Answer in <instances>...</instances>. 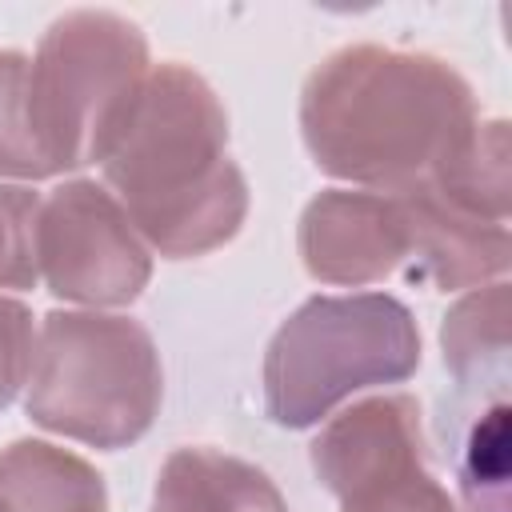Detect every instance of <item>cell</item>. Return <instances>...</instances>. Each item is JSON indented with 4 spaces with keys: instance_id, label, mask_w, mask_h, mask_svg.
Listing matches in <instances>:
<instances>
[{
    "instance_id": "cell-1",
    "label": "cell",
    "mask_w": 512,
    "mask_h": 512,
    "mask_svg": "<svg viewBox=\"0 0 512 512\" xmlns=\"http://www.w3.org/2000/svg\"><path fill=\"white\" fill-rule=\"evenodd\" d=\"M472 84L432 52L348 44L300 88V136L320 172L364 192L428 180L476 128Z\"/></svg>"
},
{
    "instance_id": "cell-2",
    "label": "cell",
    "mask_w": 512,
    "mask_h": 512,
    "mask_svg": "<svg viewBox=\"0 0 512 512\" xmlns=\"http://www.w3.org/2000/svg\"><path fill=\"white\" fill-rule=\"evenodd\" d=\"M100 172L148 252L168 260L224 248L248 216V180L228 156V112L180 60L148 68Z\"/></svg>"
},
{
    "instance_id": "cell-3",
    "label": "cell",
    "mask_w": 512,
    "mask_h": 512,
    "mask_svg": "<svg viewBox=\"0 0 512 512\" xmlns=\"http://www.w3.org/2000/svg\"><path fill=\"white\" fill-rule=\"evenodd\" d=\"M164 400L152 332L116 312H48L36 332L24 412L44 432L88 448L136 444Z\"/></svg>"
},
{
    "instance_id": "cell-4",
    "label": "cell",
    "mask_w": 512,
    "mask_h": 512,
    "mask_svg": "<svg viewBox=\"0 0 512 512\" xmlns=\"http://www.w3.org/2000/svg\"><path fill=\"white\" fill-rule=\"evenodd\" d=\"M420 368V328L388 292L312 296L268 340L264 412L280 428H312L332 408Z\"/></svg>"
},
{
    "instance_id": "cell-5",
    "label": "cell",
    "mask_w": 512,
    "mask_h": 512,
    "mask_svg": "<svg viewBox=\"0 0 512 512\" xmlns=\"http://www.w3.org/2000/svg\"><path fill=\"white\" fill-rule=\"evenodd\" d=\"M144 32L104 8L56 16L28 64V104L52 176L100 164L148 76Z\"/></svg>"
},
{
    "instance_id": "cell-6",
    "label": "cell",
    "mask_w": 512,
    "mask_h": 512,
    "mask_svg": "<svg viewBox=\"0 0 512 512\" xmlns=\"http://www.w3.org/2000/svg\"><path fill=\"white\" fill-rule=\"evenodd\" d=\"M36 268L52 296L100 312L148 288L152 252L104 184L64 180L40 200Z\"/></svg>"
},
{
    "instance_id": "cell-7",
    "label": "cell",
    "mask_w": 512,
    "mask_h": 512,
    "mask_svg": "<svg viewBox=\"0 0 512 512\" xmlns=\"http://www.w3.org/2000/svg\"><path fill=\"white\" fill-rule=\"evenodd\" d=\"M296 248L312 280L364 288L408 264L404 212L392 192L324 188L300 212Z\"/></svg>"
},
{
    "instance_id": "cell-8",
    "label": "cell",
    "mask_w": 512,
    "mask_h": 512,
    "mask_svg": "<svg viewBox=\"0 0 512 512\" xmlns=\"http://www.w3.org/2000/svg\"><path fill=\"white\" fill-rule=\"evenodd\" d=\"M308 460L336 500L424 472L428 452L420 400L408 392H380L340 408L308 444Z\"/></svg>"
},
{
    "instance_id": "cell-9",
    "label": "cell",
    "mask_w": 512,
    "mask_h": 512,
    "mask_svg": "<svg viewBox=\"0 0 512 512\" xmlns=\"http://www.w3.org/2000/svg\"><path fill=\"white\" fill-rule=\"evenodd\" d=\"M404 228H408V268L416 280L460 292L492 284L512 264V236L508 224H492L460 204H452L444 192H436L428 180L392 192Z\"/></svg>"
},
{
    "instance_id": "cell-10",
    "label": "cell",
    "mask_w": 512,
    "mask_h": 512,
    "mask_svg": "<svg viewBox=\"0 0 512 512\" xmlns=\"http://www.w3.org/2000/svg\"><path fill=\"white\" fill-rule=\"evenodd\" d=\"M152 512H288L276 480L220 448H176L152 488Z\"/></svg>"
},
{
    "instance_id": "cell-11",
    "label": "cell",
    "mask_w": 512,
    "mask_h": 512,
    "mask_svg": "<svg viewBox=\"0 0 512 512\" xmlns=\"http://www.w3.org/2000/svg\"><path fill=\"white\" fill-rule=\"evenodd\" d=\"M0 512H108L104 476L48 440L0 448Z\"/></svg>"
},
{
    "instance_id": "cell-12",
    "label": "cell",
    "mask_w": 512,
    "mask_h": 512,
    "mask_svg": "<svg viewBox=\"0 0 512 512\" xmlns=\"http://www.w3.org/2000/svg\"><path fill=\"white\" fill-rule=\"evenodd\" d=\"M508 120H476V128L460 140V148L428 176L436 192H444L452 204L492 220L508 224L512 208V172H508Z\"/></svg>"
},
{
    "instance_id": "cell-13",
    "label": "cell",
    "mask_w": 512,
    "mask_h": 512,
    "mask_svg": "<svg viewBox=\"0 0 512 512\" xmlns=\"http://www.w3.org/2000/svg\"><path fill=\"white\" fill-rule=\"evenodd\" d=\"M444 364L460 384H476L508 356V284L492 280L456 300L440 324Z\"/></svg>"
},
{
    "instance_id": "cell-14",
    "label": "cell",
    "mask_w": 512,
    "mask_h": 512,
    "mask_svg": "<svg viewBox=\"0 0 512 512\" xmlns=\"http://www.w3.org/2000/svg\"><path fill=\"white\" fill-rule=\"evenodd\" d=\"M28 64L32 56L0 52V180H48L52 164L40 148L32 104H28Z\"/></svg>"
},
{
    "instance_id": "cell-15",
    "label": "cell",
    "mask_w": 512,
    "mask_h": 512,
    "mask_svg": "<svg viewBox=\"0 0 512 512\" xmlns=\"http://www.w3.org/2000/svg\"><path fill=\"white\" fill-rule=\"evenodd\" d=\"M36 216L40 196L24 184H0V288H32L36 268Z\"/></svg>"
},
{
    "instance_id": "cell-16",
    "label": "cell",
    "mask_w": 512,
    "mask_h": 512,
    "mask_svg": "<svg viewBox=\"0 0 512 512\" xmlns=\"http://www.w3.org/2000/svg\"><path fill=\"white\" fill-rule=\"evenodd\" d=\"M340 512H460L448 488L424 468L340 500Z\"/></svg>"
},
{
    "instance_id": "cell-17",
    "label": "cell",
    "mask_w": 512,
    "mask_h": 512,
    "mask_svg": "<svg viewBox=\"0 0 512 512\" xmlns=\"http://www.w3.org/2000/svg\"><path fill=\"white\" fill-rule=\"evenodd\" d=\"M36 352L32 308L16 296H0V408H8L28 384Z\"/></svg>"
}]
</instances>
